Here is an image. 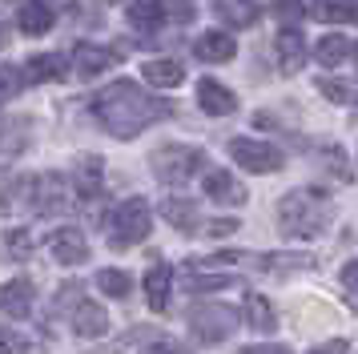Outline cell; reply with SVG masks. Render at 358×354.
I'll list each match as a JSON object with an SVG mask.
<instances>
[{"label":"cell","instance_id":"6da1fadb","mask_svg":"<svg viewBox=\"0 0 358 354\" xmlns=\"http://www.w3.org/2000/svg\"><path fill=\"white\" fill-rule=\"evenodd\" d=\"M173 113L169 101L162 97L145 93L141 85H133V80H113V85H105L97 97H93V117L101 121V129L117 137V141H129L137 133H145L149 125H157Z\"/></svg>","mask_w":358,"mask_h":354},{"label":"cell","instance_id":"7a4b0ae2","mask_svg":"<svg viewBox=\"0 0 358 354\" xmlns=\"http://www.w3.org/2000/svg\"><path fill=\"white\" fill-rule=\"evenodd\" d=\"M330 222V201L322 190H290L278 201V225L290 238H318Z\"/></svg>","mask_w":358,"mask_h":354},{"label":"cell","instance_id":"3957f363","mask_svg":"<svg viewBox=\"0 0 358 354\" xmlns=\"http://www.w3.org/2000/svg\"><path fill=\"white\" fill-rule=\"evenodd\" d=\"M113 238L109 246L113 250H129V246H141L149 238V229H153V213H149V201L145 197H129V201H121L113 209Z\"/></svg>","mask_w":358,"mask_h":354},{"label":"cell","instance_id":"277c9868","mask_svg":"<svg viewBox=\"0 0 358 354\" xmlns=\"http://www.w3.org/2000/svg\"><path fill=\"white\" fill-rule=\"evenodd\" d=\"M149 165H153L157 181H165V185H185L206 165V153L194 149V145H165V149H157L149 157Z\"/></svg>","mask_w":358,"mask_h":354},{"label":"cell","instance_id":"5b68a950","mask_svg":"<svg viewBox=\"0 0 358 354\" xmlns=\"http://www.w3.org/2000/svg\"><path fill=\"white\" fill-rule=\"evenodd\" d=\"M229 157L242 169H250V174H278L286 165V153L278 145L262 141V137H234L229 141Z\"/></svg>","mask_w":358,"mask_h":354},{"label":"cell","instance_id":"8992f818","mask_svg":"<svg viewBox=\"0 0 358 354\" xmlns=\"http://www.w3.org/2000/svg\"><path fill=\"white\" fill-rule=\"evenodd\" d=\"M73 193H69V181L65 174H36L33 181H29V209L33 213H41V218H52V213H65L73 201H69Z\"/></svg>","mask_w":358,"mask_h":354},{"label":"cell","instance_id":"52a82bcc","mask_svg":"<svg viewBox=\"0 0 358 354\" xmlns=\"http://www.w3.org/2000/svg\"><path fill=\"white\" fill-rule=\"evenodd\" d=\"M189 330H194L201 342H222L238 330V314L222 302H201L189 310Z\"/></svg>","mask_w":358,"mask_h":354},{"label":"cell","instance_id":"ba28073f","mask_svg":"<svg viewBox=\"0 0 358 354\" xmlns=\"http://www.w3.org/2000/svg\"><path fill=\"white\" fill-rule=\"evenodd\" d=\"M49 254L61 266H81L85 257H89V241H85V234L77 225H61V229L49 234Z\"/></svg>","mask_w":358,"mask_h":354},{"label":"cell","instance_id":"9c48e42d","mask_svg":"<svg viewBox=\"0 0 358 354\" xmlns=\"http://www.w3.org/2000/svg\"><path fill=\"white\" fill-rule=\"evenodd\" d=\"M201 185H206V197L210 201H222V206H242L245 201V185L229 169H206Z\"/></svg>","mask_w":358,"mask_h":354},{"label":"cell","instance_id":"30bf717a","mask_svg":"<svg viewBox=\"0 0 358 354\" xmlns=\"http://www.w3.org/2000/svg\"><path fill=\"white\" fill-rule=\"evenodd\" d=\"M197 105L210 113V117H229V113L238 109V97H234V89H226L222 80L201 77L197 80Z\"/></svg>","mask_w":358,"mask_h":354},{"label":"cell","instance_id":"8fae6325","mask_svg":"<svg viewBox=\"0 0 358 354\" xmlns=\"http://www.w3.org/2000/svg\"><path fill=\"white\" fill-rule=\"evenodd\" d=\"M234 52H238V41H234L229 32L210 29V32H201V36L194 41V57L206 61V64H226V61H234Z\"/></svg>","mask_w":358,"mask_h":354},{"label":"cell","instance_id":"7c38bea8","mask_svg":"<svg viewBox=\"0 0 358 354\" xmlns=\"http://www.w3.org/2000/svg\"><path fill=\"white\" fill-rule=\"evenodd\" d=\"M33 282L29 278H13V282H4L0 286V314H8V318H29L33 314Z\"/></svg>","mask_w":358,"mask_h":354},{"label":"cell","instance_id":"4fadbf2b","mask_svg":"<svg viewBox=\"0 0 358 354\" xmlns=\"http://www.w3.org/2000/svg\"><path fill=\"white\" fill-rule=\"evenodd\" d=\"M69 185L77 190V197H81V201H93V197L101 193V157H93V153H81V157L73 161Z\"/></svg>","mask_w":358,"mask_h":354},{"label":"cell","instance_id":"5bb4252c","mask_svg":"<svg viewBox=\"0 0 358 354\" xmlns=\"http://www.w3.org/2000/svg\"><path fill=\"white\" fill-rule=\"evenodd\" d=\"M274 57H278V69L282 73H298L306 64V36L298 29H282L274 41Z\"/></svg>","mask_w":358,"mask_h":354},{"label":"cell","instance_id":"9a60e30c","mask_svg":"<svg viewBox=\"0 0 358 354\" xmlns=\"http://www.w3.org/2000/svg\"><path fill=\"white\" fill-rule=\"evenodd\" d=\"M73 330L81 338H105L109 334V314L97 302L81 298V302H73Z\"/></svg>","mask_w":358,"mask_h":354},{"label":"cell","instance_id":"2e32d148","mask_svg":"<svg viewBox=\"0 0 358 354\" xmlns=\"http://www.w3.org/2000/svg\"><path fill=\"white\" fill-rule=\"evenodd\" d=\"M109 64H113V52H109V48L81 41V45L73 48V61H69V69H73L77 77H97V73H105Z\"/></svg>","mask_w":358,"mask_h":354},{"label":"cell","instance_id":"e0dca14e","mask_svg":"<svg viewBox=\"0 0 358 354\" xmlns=\"http://www.w3.org/2000/svg\"><path fill=\"white\" fill-rule=\"evenodd\" d=\"M52 24H57V13H52L45 0H24L17 8V29L29 32V36H45Z\"/></svg>","mask_w":358,"mask_h":354},{"label":"cell","instance_id":"ac0fdd59","mask_svg":"<svg viewBox=\"0 0 358 354\" xmlns=\"http://www.w3.org/2000/svg\"><path fill=\"white\" fill-rule=\"evenodd\" d=\"M169 290H173V266H165V262L149 266V274H145V298H149L153 310H165V306H169Z\"/></svg>","mask_w":358,"mask_h":354},{"label":"cell","instance_id":"d6986e66","mask_svg":"<svg viewBox=\"0 0 358 354\" xmlns=\"http://www.w3.org/2000/svg\"><path fill=\"white\" fill-rule=\"evenodd\" d=\"M33 250H36V241H33V234H29V229H4V234H0V257H4V262H29V257H33Z\"/></svg>","mask_w":358,"mask_h":354},{"label":"cell","instance_id":"ffe728a7","mask_svg":"<svg viewBox=\"0 0 358 354\" xmlns=\"http://www.w3.org/2000/svg\"><path fill=\"white\" fill-rule=\"evenodd\" d=\"M217 16L226 20L229 29H250V24H258L262 8H258V0H222Z\"/></svg>","mask_w":358,"mask_h":354},{"label":"cell","instance_id":"44dd1931","mask_svg":"<svg viewBox=\"0 0 358 354\" xmlns=\"http://www.w3.org/2000/svg\"><path fill=\"white\" fill-rule=\"evenodd\" d=\"M162 218H165L169 225L185 229V234H194L197 225H201V218H197V206H194V201H185V197H165V201H162Z\"/></svg>","mask_w":358,"mask_h":354},{"label":"cell","instance_id":"7402d4cb","mask_svg":"<svg viewBox=\"0 0 358 354\" xmlns=\"http://www.w3.org/2000/svg\"><path fill=\"white\" fill-rule=\"evenodd\" d=\"M310 16L322 24H342V20H358V0H314Z\"/></svg>","mask_w":358,"mask_h":354},{"label":"cell","instance_id":"603a6c76","mask_svg":"<svg viewBox=\"0 0 358 354\" xmlns=\"http://www.w3.org/2000/svg\"><path fill=\"white\" fill-rule=\"evenodd\" d=\"M314 57H318L322 69H338L350 57V41L342 32H326V36H318V45H314Z\"/></svg>","mask_w":358,"mask_h":354},{"label":"cell","instance_id":"cb8c5ba5","mask_svg":"<svg viewBox=\"0 0 358 354\" xmlns=\"http://www.w3.org/2000/svg\"><path fill=\"white\" fill-rule=\"evenodd\" d=\"M29 80H61L69 73L65 52H41V57H29Z\"/></svg>","mask_w":358,"mask_h":354},{"label":"cell","instance_id":"d4e9b609","mask_svg":"<svg viewBox=\"0 0 358 354\" xmlns=\"http://www.w3.org/2000/svg\"><path fill=\"white\" fill-rule=\"evenodd\" d=\"M141 73H145L149 85H157V89H178L181 80H185V69H181L178 61H145L141 64Z\"/></svg>","mask_w":358,"mask_h":354},{"label":"cell","instance_id":"484cf974","mask_svg":"<svg viewBox=\"0 0 358 354\" xmlns=\"http://www.w3.org/2000/svg\"><path fill=\"white\" fill-rule=\"evenodd\" d=\"M245 322H250V330H258V334H270V330L278 326L270 298H262V294H250V298H245Z\"/></svg>","mask_w":358,"mask_h":354},{"label":"cell","instance_id":"4316f807","mask_svg":"<svg viewBox=\"0 0 358 354\" xmlns=\"http://www.w3.org/2000/svg\"><path fill=\"white\" fill-rule=\"evenodd\" d=\"M162 20H165V4L162 0H129V24L133 29L149 32V29H157Z\"/></svg>","mask_w":358,"mask_h":354},{"label":"cell","instance_id":"83f0119b","mask_svg":"<svg viewBox=\"0 0 358 354\" xmlns=\"http://www.w3.org/2000/svg\"><path fill=\"white\" fill-rule=\"evenodd\" d=\"M229 286H238L234 274H189V282H185L189 294H213V290H229Z\"/></svg>","mask_w":358,"mask_h":354},{"label":"cell","instance_id":"f1b7e54d","mask_svg":"<svg viewBox=\"0 0 358 354\" xmlns=\"http://www.w3.org/2000/svg\"><path fill=\"white\" fill-rule=\"evenodd\" d=\"M97 286H101L105 298H129L133 282H129V274H125V270H101L97 274Z\"/></svg>","mask_w":358,"mask_h":354},{"label":"cell","instance_id":"f546056e","mask_svg":"<svg viewBox=\"0 0 358 354\" xmlns=\"http://www.w3.org/2000/svg\"><path fill=\"white\" fill-rule=\"evenodd\" d=\"M24 85H29V73H24V69H17V64H0V105L13 101Z\"/></svg>","mask_w":358,"mask_h":354},{"label":"cell","instance_id":"4dcf8cb0","mask_svg":"<svg viewBox=\"0 0 358 354\" xmlns=\"http://www.w3.org/2000/svg\"><path fill=\"white\" fill-rule=\"evenodd\" d=\"M318 93H322V97H330V101H338V105H358V89H350V85H342V80L318 77Z\"/></svg>","mask_w":358,"mask_h":354},{"label":"cell","instance_id":"1f68e13d","mask_svg":"<svg viewBox=\"0 0 358 354\" xmlns=\"http://www.w3.org/2000/svg\"><path fill=\"white\" fill-rule=\"evenodd\" d=\"M29 346H33V342L20 334V330H4V326H0V354H24Z\"/></svg>","mask_w":358,"mask_h":354},{"label":"cell","instance_id":"d6a6232c","mask_svg":"<svg viewBox=\"0 0 358 354\" xmlns=\"http://www.w3.org/2000/svg\"><path fill=\"white\" fill-rule=\"evenodd\" d=\"M141 354H185V351H181L173 338H153V342L141 346Z\"/></svg>","mask_w":358,"mask_h":354},{"label":"cell","instance_id":"836d02e7","mask_svg":"<svg viewBox=\"0 0 358 354\" xmlns=\"http://www.w3.org/2000/svg\"><path fill=\"white\" fill-rule=\"evenodd\" d=\"M238 354H294L290 346H278V342H258V346H242Z\"/></svg>","mask_w":358,"mask_h":354},{"label":"cell","instance_id":"e575fe53","mask_svg":"<svg viewBox=\"0 0 358 354\" xmlns=\"http://www.w3.org/2000/svg\"><path fill=\"white\" fill-rule=\"evenodd\" d=\"M342 286L350 290V294H358V257H355V262H346V266H342Z\"/></svg>","mask_w":358,"mask_h":354},{"label":"cell","instance_id":"d590c367","mask_svg":"<svg viewBox=\"0 0 358 354\" xmlns=\"http://www.w3.org/2000/svg\"><path fill=\"white\" fill-rule=\"evenodd\" d=\"M346 351H350L346 338H330V342H322V346H314L310 354H346Z\"/></svg>","mask_w":358,"mask_h":354},{"label":"cell","instance_id":"8d00e7d4","mask_svg":"<svg viewBox=\"0 0 358 354\" xmlns=\"http://www.w3.org/2000/svg\"><path fill=\"white\" fill-rule=\"evenodd\" d=\"M206 229H210L213 238H226V234H234V229H238V222H234V218H226V222H210Z\"/></svg>","mask_w":358,"mask_h":354},{"label":"cell","instance_id":"74e56055","mask_svg":"<svg viewBox=\"0 0 358 354\" xmlns=\"http://www.w3.org/2000/svg\"><path fill=\"white\" fill-rule=\"evenodd\" d=\"M4 36H8V29H4V24H0V48L8 45V41H4Z\"/></svg>","mask_w":358,"mask_h":354},{"label":"cell","instance_id":"f35d334b","mask_svg":"<svg viewBox=\"0 0 358 354\" xmlns=\"http://www.w3.org/2000/svg\"><path fill=\"white\" fill-rule=\"evenodd\" d=\"M350 57H355V69H358V45H350Z\"/></svg>","mask_w":358,"mask_h":354}]
</instances>
